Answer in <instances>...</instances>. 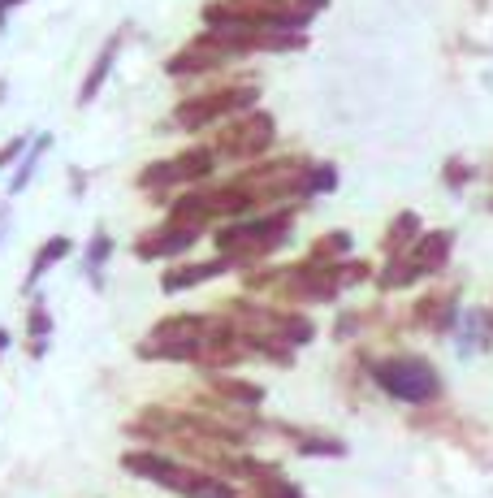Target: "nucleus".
<instances>
[{"label":"nucleus","instance_id":"20e7f679","mask_svg":"<svg viewBox=\"0 0 493 498\" xmlns=\"http://www.w3.org/2000/svg\"><path fill=\"white\" fill-rule=\"evenodd\" d=\"M44 148H48V139H39V143H35V152H31V156H26V165L17 169V178H14V183H9V191H22V186L31 183V174H35V161H39V152H44Z\"/></svg>","mask_w":493,"mask_h":498},{"label":"nucleus","instance_id":"7ed1b4c3","mask_svg":"<svg viewBox=\"0 0 493 498\" xmlns=\"http://www.w3.org/2000/svg\"><path fill=\"white\" fill-rule=\"evenodd\" d=\"M113 52H117V39H113V44H109V48H104V52H100V61H96V69H91V74H87V83H82V104H87V100H91V96H96V91H100V83H104V79H109V69H113Z\"/></svg>","mask_w":493,"mask_h":498},{"label":"nucleus","instance_id":"39448f33","mask_svg":"<svg viewBox=\"0 0 493 498\" xmlns=\"http://www.w3.org/2000/svg\"><path fill=\"white\" fill-rule=\"evenodd\" d=\"M22 148H26V139H14V143H5V148H0V169L9 165L14 156H22Z\"/></svg>","mask_w":493,"mask_h":498},{"label":"nucleus","instance_id":"6e6552de","mask_svg":"<svg viewBox=\"0 0 493 498\" xmlns=\"http://www.w3.org/2000/svg\"><path fill=\"white\" fill-rule=\"evenodd\" d=\"M5 347H9V334H5V330H0V351H5Z\"/></svg>","mask_w":493,"mask_h":498},{"label":"nucleus","instance_id":"423d86ee","mask_svg":"<svg viewBox=\"0 0 493 498\" xmlns=\"http://www.w3.org/2000/svg\"><path fill=\"white\" fill-rule=\"evenodd\" d=\"M264 498H299V490H295V485H286V482H278V485H268V490H264Z\"/></svg>","mask_w":493,"mask_h":498},{"label":"nucleus","instance_id":"0eeeda50","mask_svg":"<svg viewBox=\"0 0 493 498\" xmlns=\"http://www.w3.org/2000/svg\"><path fill=\"white\" fill-rule=\"evenodd\" d=\"M31 330H35V338H44V334H48V316H44V308H35V313H31Z\"/></svg>","mask_w":493,"mask_h":498},{"label":"nucleus","instance_id":"f03ea898","mask_svg":"<svg viewBox=\"0 0 493 498\" xmlns=\"http://www.w3.org/2000/svg\"><path fill=\"white\" fill-rule=\"evenodd\" d=\"M66 251H69V238H52V243H44V248H39V256H35V265H31V278H26V286L39 282V278L48 273L52 260H61Z\"/></svg>","mask_w":493,"mask_h":498},{"label":"nucleus","instance_id":"f257e3e1","mask_svg":"<svg viewBox=\"0 0 493 498\" xmlns=\"http://www.w3.org/2000/svg\"><path fill=\"white\" fill-rule=\"evenodd\" d=\"M377 382L394 398H403V403H425V398L437 395V373H433L425 360H415V355L377 365Z\"/></svg>","mask_w":493,"mask_h":498}]
</instances>
